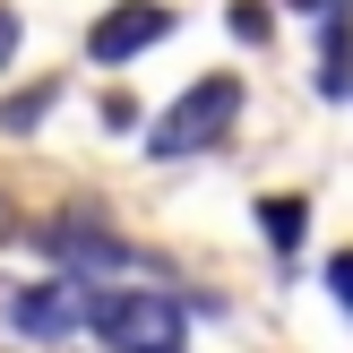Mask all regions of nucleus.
<instances>
[{"label":"nucleus","instance_id":"obj_1","mask_svg":"<svg viewBox=\"0 0 353 353\" xmlns=\"http://www.w3.org/2000/svg\"><path fill=\"white\" fill-rule=\"evenodd\" d=\"M86 327L112 353H181L190 310L172 293H86Z\"/></svg>","mask_w":353,"mask_h":353},{"label":"nucleus","instance_id":"obj_2","mask_svg":"<svg viewBox=\"0 0 353 353\" xmlns=\"http://www.w3.org/2000/svg\"><path fill=\"white\" fill-rule=\"evenodd\" d=\"M233 121H241V78H199L164 121H155L147 155H164V164H172V155H207L224 130H233Z\"/></svg>","mask_w":353,"mask_h":353},{"label":"nucleus","instance_id":"obj_3","mask_svg":"<svg viewBox=\"0 0 353 353\" xmlns=\"http://www.w3.org/2000/svg\"><path fill=\"white\" fill-rule=\"evenodd\" d=\"M172 34V9L164 0H121L112 17H95V34H86V61H103V69H130L147 43H164Z\"/></svg>","mask_w":353,"mask_h":353},{"label":"nucleus","instance_id":"obj_4","mask_svg":"<svg viewBox=\"0 0 353 353\" xmlns=\"http://www.w3.org/2000/svg\"><path fill=\"white\" fill-rule=\"evenodd\" d=\"M9 319H17V336H69V327H86V285L78 276H61V285H34V293H17L9 302Z\"/></svg>","mask_w":353,"mask_h":353},{"label":"nucleus","instance_id":"obj_5","mask_svg":"<svg viewBox=\"0 0 353 353\" xmlns=\"http://www.w3.org/2000/svg\"><path fill=\"white\" fill-rule=\"evenodd\" d=\"M52 95H61V86H52V78H34V86H17V95H9V103H0V130H17V138H26V130H34V121H43V112H52Z\"/></svg>","mask_w":353,"mask_h":353},{"label":"nucleus","instance_id":"obj_6","mask_svg":"<svg viewBox=\"0 0 353 353\" xmlns=\"http://www.w3.org/2000/svg\"><path fill=\"white\" fill-rule=\"evenodd\" d=\"M259 224H268L276 250H293V241H302V199H268V207H259Z\"/></svg>","mask_w":353,"mask_h":353},{"label":"nucleus","instance_id":"obj_7","mask_svg":"<svg viewBox=\"0 0 353 353\" xmlns=\"http://www.w3.org/2000/svg\"><path fill=\"white\" fill-rule=\"evenodd\" d=\"M327 293L353 310V250H336V259H327Z\"/></svg>","mask_w":353,"mask_h":353},{"label":"nucleus","instance_id":"obj_8","mask_svg":"<svg viewBox=\"0 0 353 353\" xmlns=\"http://www.w3.org/2000/svg\"><path fill=\"white\" fill-rule=\"evenodd\" d=\"M0 61H17V9L0 0Z\"/></svg>","mask_w":353,"mask_h":353},{"label":"nucleus","instance_id":"obj_9","mask_svg":"<svg viewBox=\"0 0 353 353\" xmlns=\"http://www.w3.org/2000/svg\"><path fill=\"white\" fill-rule=\"evenodd\" d=\"M9 233H17V207H9V199H0V241H9Z\"/></svg>","mask_w":353,"mask_h":353}]
</instances>
